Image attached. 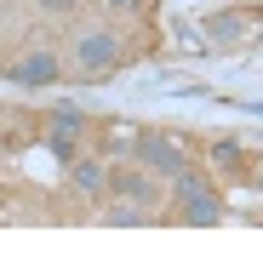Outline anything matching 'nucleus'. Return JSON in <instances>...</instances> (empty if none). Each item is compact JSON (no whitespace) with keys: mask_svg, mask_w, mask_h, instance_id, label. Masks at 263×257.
I'll use <instances>...</instances> for the list:
<instances>
[{"mask_svg":"<svg viewBox=\"0 0 263 257\" xmlns=\"http://www.w3.org/2000/svg\"><path fill=\"white\" fill-rule=\"evenodd\" d=\"M12 80H17V86H52V80H58V57H52V52H29V57L12 63Z\"/></svg>","mask_w":263,"mask_h":257,"instance_id":"20e7f679","label":"nucleus"},{"mask_svg":"<svg viewBox=\"0 0 263 257\" xmlns=\"http://www.w3.org/2000/svg\"><path fill=\"white\" fill-rule=\"evenodd\" d=\"M212 160L223 166V171H235V166H240V160H235V143H229V137H223V143H212Z\"/></svg>","mask_w":263,"mask_h":257,"instance_id":"1a4fd4ad","label":"nucleus"},{"mask_svg":"<svg viewBox=\"0 0 263 257\" xmlns=\"http://www.w3.org/2000/svg\"><path fill=\"white\" fill-rule=\"evenodd\" d=\"M172 194H178L183 200V218L195 223V229H217V223H223V200H217L212 194V183L200 177V171H178V177H172Z\"/></svg>","mask_w":263,"mask_h":257,"instance_id":"f257e3e1","label":"nucleus"},{"mask_svg":"<svg viewBox=\"0 0 263 257\" xmlns=\"http://www.w3.org/2000/svg\"><path fill=\"white\" fill-rule=\"evenodd\" d=\"M52 149H58L63 160H74V154H80V137H63V132H52Z\"/></svg>","mask_w":263,"mask_h":257,"instance_id":"9d476101","label":"nucleus"},{"mask_svg":"<svg viewBox=\"0 0 263 257\" xmlns=\"http://www.w3.org/2000/svg\"><path fill=\"white\" fill-rule=\"evenodd\" d=\"M40 6H46V12H69V6H74V0H40Z\"/></svg>","mask_w":263,"mask_h":257,"instance_id":"9b49d317","label":"nucleus"},{"mask_svg":"<svg viewBox=\"0 0 263 257\" xmlns=\"http://www.w3.org/2000/svg\"><path fill=\"white\" fill-rule=\"evenodd\" d=\"M138 160H143L149 171H166V177H178V171L189 166L183 143H178V137H166V132H143V137H138Z\"/></svg>","mask_w":263,"mask_h":257,"instance_id":"f03ea898","label":"nucleus"},{"mask_svg":"<svg viewBox=\"0 0 263 257\" xmlns=\"http://www.w3.org/2000/svg\"><path fill=\"white\" fill-rule=\"evenodd\" d=\"M103 223H109V229H143L149 218H143V211H132V206H109V211H103Z\"/></svg>","mask_w":263,"mask_h":257,"instance_id":"6e6552de","label":"nucleus"},{"mask_svg":"<svg viewBox=\"0 0 263 257\" xmlns=\"http://www.w3.org/2000/svg\"><path fill=\"white\" fill-rule=\"evenodd\" d=\"M80 126H86V114H80L74 103H58V114H52V132H63V137H80Z\"/></svg>","mask_w":263,"mask_h":257,"instance_id":"0eeeda50","label":"nucleus"},{"mask_svg":"<svg viewBox=\"0 0 263 257\" xmlns=\"http://www.w3.org/2000/svg\"><path fill=\"white\" fill-rule=\"evenodd\" d=\"M257 189H263V166H257Z\"/></svg>","mask_w":263,"mask_h":257,"instance_id":"ddd939ff","label":"nucleus"},{"mask_svg":"<svg viewBox=\"0 0 263 257\" xmlns=\"http://www.w3.org/2000/svg\"><path fill=\"white\" fill-rule=\"evenodd\" d=\"M109 6H138V0H109Z\"/></svg>","mask_w":263,"mask_h":257,"instance_id":"f8f14e48","label":"nucleus"},{"mask_svg":"<svg viewBox=\"0 0 263 257\" xmlns=\"http://www.w3.org/2000/svg\"><path fill=\"white\" fill-rule=\"evenodd\" d=\"M109 189H115V194H126V200H149V194H155V183L143 177V171H115Z\"/></svg>","mask_w":263,"mask_h":257,"instance_id":"423d86ee","label":"nucleus"},{"mask_svg":"<svg viewBox=\"0 0 263 257\" xmlns=\"http://www.w3.org/2000/svg\"><path fill=\"white\" fill-rule=\"evenodd\" d=\"M74 63H80V69H98V74L115 69V63H120V40L103 34V29H98V34H80V40H74Z\"/></svg>","mask_w":263,"mask_h":257,"instance_id":"7ed1b4c3","label":"nucleus"},{"mask_svg":"<svg viewBox=\"0 0 263 257\" xmlns=\"http://www.w3.org/2000/svg\"><path fill=\"white\" fill-rule=\"evenodd\" d=\"M69 177H74V189H80L86 200H92V194H103V189H109V171H103V166H98L92 154H86V160L74 154V160H69Z\"/></svg>","mask_w":263,"mask_h":257,"instance_id":"39448f33","label":"nucleus"}]
</instances>
